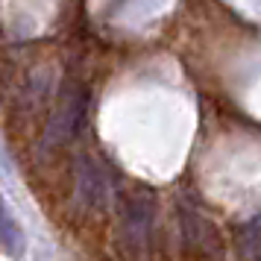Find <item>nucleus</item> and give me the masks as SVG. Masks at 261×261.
Returning <instances> with one entry per match:
<instances>
[{"mask_svg": "<svg viewBox=\"0 0 261 261\" xmlns=\"http://www.w3.org/2000/svg\"><path fill=\"white\" fill-rule=\"evenodd\" d=\"M179 229H182V249L191 258L217 261L223 255V238L214 220L194 202H179Z\"/></svg>", "mask_w": 261, "mask_h": 261, "instance_id": "7ed1b4c3", "label": "nucleus"}, {"mask_svg": "<svg viewBox=\"0 0 261 261\" xmlns=\"http://www.w3.org/2000/svg\"><path fill=\"white\" fill-rule=\"evenodd\" d=\"M73 191H76V200L88 212H103L112 200V179H109L106 167L91 155H80L76 170H73Z\"/></svg>", "mask_w": 261, "mask_h": 261, "instance_id": "20e7f679", "label": "nucleus"}, {"mask_svg": "<svg viewBox=\"0 0 261 261\" xmlns=\"http://www.w3.org/2000/svg\"><path fill=\"white\" fill-rule=\"evenodd\" d=\"M155 214L159 202L150 188H132L120 197L115 244L123 261H150L155 249Z\"/></svg>", "mask_w": 261, "mask_h": 261, "instance_id": "f257e3e1", "label": "nucleus"}, {"mask_svg": "<svg viewBox=\"0 0 261 261\" xmlns=\"http://www.w3.org/2000/svg\"><path fill=\"white\" fill-rule=\"evenodd\" d=\"M85 115H88V91H85V85L76 83V80H65L59 97H56L53 115L47 120V129H44V147L56 150L62 144L73 141L76 132L83 129Z\"/></svg>", "mask_w": 261, "mask_h": 261, "instance_id": "f03ea898", "label": "nucleus"}, {"mask_svg": "<svg viewBox=\"0 0 261 261\" xmlns=\"http://www.w3.org/2000/svg\"><path fill=\"white\" fill-rule=\"evenodd\" d=\"M241 249L249 261H261V214L241 229Z\"/></svg>", "mask_w": 261, "mask_h": 261, "instance_id": "423d86ee", "label": "nucleus"}, {"mask_svg": "<svg viewBox=\"0 0 261 261\" xmlns=\"http://www.w3.org/2000/svg\"><path fill=\"white\" fill-rule=\"evenodd\" d=\"M0 247L9 255H21L24 252V232H21L12 208L6 205L3 197H0Z\"/></svg>", "mask_w": 261, "mask_h": 261, "instance_id": "39448f33", "label": "nucleus"}]
</instances>
